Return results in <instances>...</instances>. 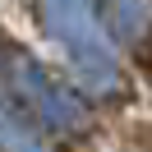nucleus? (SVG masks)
Masks as SVG:
<instances>
[{
    "instance_id": "obj_2",
    "label": "nucleus",
    "mask_w": 152,
    "mask_h": 152,
    "mask_svg": "<svg viewBox=\"0 0 152 152\" xmlns=\"http://www.w3.org/2000/svg\"><path fill=\"white\" fill-rule=\"evenodd\" d=\"M138 143H143V148L152 152V124H148V129H138Z\"/></svg>"
},
{
    "instance_id": "obj_1",
    "label": "nucleus",
    "mask_w": 152,
    "mask_h": 152,
    "mask_svg": "<svg viewBox=\"0 0 152 152\" xmlns=\"http://www.w3.org/2000/svg\"><path fill=\"white\" fill-rule=\"evenodd\" d=\"M134 69H138V74L152 83V37H143L138 46H134Z\"/></svg>"
}]
</instances>
